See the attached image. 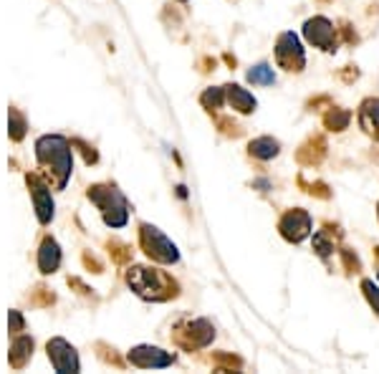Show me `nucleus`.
I'll use <instances>...</instances> for the list:
<instances>
[{
	"mask_svg": "<svg viewBox=\"0 0 379 374\" xmlns=\"http://www.w3.org/2000/svg\"><path fill=\"white\" fill-rule=\"evenodd\" d=\"M36 159H38V165L44 167L46 180H51V185H53L56 190H63L71 178V170H74V152H71L69 140L61 137V134L38 137Z\"/></svg>",
	"mask_w": 379,
	"mask_h": 374,
	"instance_id": "f257e3e1",
	"label": "nucleus"
},
{
	"mask_svg": "<svg viewBox=\"0 0 379 374\" xmlns=\"http://www.w3.org/2000/svg\"><path fill=\"white\" fill-rule=\"evenodd\" d=\"M126 283L137 296L147 298V301H167V298L177 296V281L159 268L132 266L126 271Z\"/></svg>",
	"mask_w": 379,
	"mask_h": 374,
	"instance_id": "f03ea898",
	"label": "nucleus"
},
{
	"mask_svg": "<svg viewBox=\"0 0 379 374\" xmlns=\"http://www.w3.org/2000/svg\"><path fill=\"white\" fill-rule=\"evenodd\" d=\"M248 152L255 159H273L278 152H281V145H278L273 137H258L248 145Z\"/></svg>",
	"mask_w": 379,
	"mask_h": 374,
	"instance_id": "dca6fc26",
	"label": "nucleus"
},
{
	"mask_svg": "<svg viewBox=\"0 0 379 374\" xmlns=\"http://www.w3.org/2000/svg\"><path fill=\"white\" fill-rule=\"evenodd\" d=\"M361 288H364L366 301L374 306V311L379 314V288L374 286V281H361Z\"/></svg>",
	"mask_w": 379,
	"mask_h": 374,
	"instance_id": "4be33fe9",
	"label": "nucleus"
},
{
	"mask_svg": "<svg viewBox=\"0 0 379 374\" xmlns=\"http://www.w3.org/2000/svg\"><path fill=\"white\" fill-rule=\"evenodd\" d=\"M248 81L258 84V86H271V84H276V74L268 64H258L248 71Z\"/></svg>",
	"mask_w": 379,
	"mask_h": 374,
	"instance_id": "a211bd4d",
	"label": "nucleus"
},
{
	"mask_svg": "<svg viewBox=\"0 0 379 374\" xmlns=\"http://www.w3.org/2000/svg\"><path fill=\"white\" fill-rule=\"evenodd\" d=\"M31 354H33V339L28 334H18L11 344V356H8V361H11L13 369H20L25 367V361L31 359Z\"/></svg>",
	"mask_w": 379,
	"mask_h": 374,
	"instance_id": "4468645a",
	"label": "nucleus"
},
{
	"mask_svg": "<svg viewBox=\"0 0 379 374\" xmlns=\"http://www.w3.org/2000/svg\"><path fill=\"white\" fill-rule=\"evenodd\" d=\"M359 124L366 134L379 140V99H366L359 109Z\"/></svg>",
	"mask_w": 379,
	"mask_h": 374,
	"instance_id": "2eb2a0df",
	"label": "nucleus"
},
{
	"mask_svg": "<svg viewBox=\"0 0 379 374\" xmlns=\"http://www.w3.org/2000/svg\"><path fill=\"white\" fill-rule=\"evenodd\" d=\"M8 326H11L13 334H20V331L25 329V321L23 316H20V311H11V314H8Z\"/></svg>",
	"mask_w": 379,
	"mask_h": 374,
	"instance_id": "5701e85b",
	"label": "nucleus"
},
{
	"mask_svg": "<svg viewBox=\"0 0 379 374\" xmlns=\"http://www.w3.org/2000/svg\"><path fill=\"white\" fill-rule=\"evenodd\" d=\"M276 61L281 69L286 71H303L306 66V53H303V46L298 41L296 33H281L276 41Z\"/></svg>",
	"mask_w": 379,
	"mask_h": 374,
	"instance_id": "423d86ee",
	"label": "nucleus"
},
{
	"mask_svg": "<svg viewBox=\"0 0 379 374\" xmlns=\"http://www.w3.org/2000/svg\"><path fill=\"white\" fill-rule=\"evenodd\" d=\"M88 200L101 210L109 228H124L129 222V205L117 185H94L88 187Z\"/></svg>",
	"mask_w": 379,
	"mask_h": 374,
	"instance_id": "7ed1b4c3",
	"label": "nucleus"
},
{
	"mask_svg": "<svg viewBox=\"0 0 379 374\" xmlns=\"http://www.w3.org/2000/svg\"><path fill=\"white\" fill-rule=\"evenodd\" d=\"M349 121H352V114H349L347 109H331V112L324 116V124H326V129H334V132L347 129Z\"/></svg>",
	"mask_w": 379,
	"mask_h": 374,
	"instance_id": "6ab92c4d",
	"label": "nucleus"
},
{
	"mask_svg": "<svg viewBox=\"0 0 379 374\" xmlns=\"http://www.w3.org/2000/svg\"><path fill=\"white\" fill-rule=\"evenodd\" d=\"M303 36H306V41L311 46L321 48V51H334L336 48V28L324 15H316V18L306 20L303 23Z\"/></svg>",
	"mask_w": 379,
	"mask_h": 374,
	"instance_id": "0eeeda50",
	"label": "nucleus"
},
{
	"mask_svg": "<svg viewBox=\"0 0 379 374\" xmlns=\"http://www.w3.org/2000/svg\"><path fill=\"white\" fill-rule=\"evenodd\" d=\"M139 241H142L145 253L157 260V263H167V266H170V263L180 260V251H177L175 243L159 228L149 225V222H142V225H139Z\"/></svg>",
	"mask_w": 379,
	"mask_h": 374,
	"instance_id": "20e7f679",
	"label": "nucleus"
},
{
	"mask_svg": "<svg viewBox=\"0 0 379 374\" xmlns=\"http://www.w3.org/2000/svg\"><path fill=\"white\" fill-rule=\"evenodd\" d=\"M126 359H129V364H134L139 369H164L175 361V354H170V352H164L159 347H147L145 344V347H134Z\"/></svg>",
	"mask_w": 379,
	"mask_h": 374,
	"instance_id": "9b49d317",
	"label": "nucleus"
},
{
	"mask_svg": "<svg viewBox=\"0 0 379 374\" xmlns=\"http://www.w3.org/2000/svg\"><path fill=\"white\" fill-rule=\"evenodd\" d=\"M215 339V329L208 319H187L175 329V342L182 349H202Z\"/></svg>",
	"mask_w": 379,
	"mask_h": 374,
	"instance_id": "39448f33",
	"label": "nucleus"
},
{
	"mask_svg": "<svg viewBox=\"0 0 379 374\" xmlns=\"http://www.w3.org/2000/svg\"><path fill=\"white\" fill-rule=\"evenodd\" d=\"M377 208H379V205H377ZM377 215H379V210H377Z\"/></svg>",
	"mask_w": 379,
	"mask_h": 374,
	"instance_id": "a878e982",
	"label": "nucleus"
},
{
	"mask_svg": "<svg viewBox=\"0 0 379 374\" xmlns=\"http://www.w3.org/2000/svg\"><path fill=\"white\" fill-rule=\"evenodd\" d=\"M202 107L208 109V112H215V109H220L222 104H225V86L222 89H218V86H213V89H205V94L200 96Z\"/></svg>",
	"mask_w": 379,
	"mask_h": 374,
	"instance_id": "aec40b11",
	"label": "nucleus"
},
{
	"mask_svg": "<svg viewBox=\"0 0 379 374\" xmlns=\"http://www.w3.org/2000/svg\"><path fill=\"white\" fill-rule=\"evenodd\" d=\"M46 349H48V359H51V364H53V369H56L58 374H74V372H79V369H81L76 349L71 347L66 339H61V336L51 339Z\"/></svg>",
	"mask_w": 379,
	"mask_h": 374,
	"instance_id": "6e6552de",
	"label": "nucleus"
},
{
	"mask_svg": "<svg viewBox=\"0 0 379 374\" xmlns=\"http://www.w3.org/2000/svg\"><path fill=\"white\" fill-rule=\"evenodd\" d=\"M278 230H281V235H284L288 243H301L303 238H309L311 233V215L301 208L288 210V213L281 218Z\"/></svg>",
	"mask_w": 379,
	"mask_h": 374,
	"instance_id": "9d476101",
	"label": "nucleus"
},
{
	"mask_svg": "<svg viewBox=\"0 0 379 374\" xmlns=\"http://www.w3.org/2000/svg\"><path fill=\"white\" fill-rule=\"evenodd\" d=\"M225 102L230 104L235 112H240V114H253L255 107H258L255 96L248 89H243V86H238V84H227L225 86Z\"/></svg>",
	"mask_w": 379,
	"mask_h": 374,
	"instance_id": "ddd939ff",
	"label": "nucleus"
},
{
	"mask_svg": "<svg viewBox=\"0 0 379 374\" xmlns=\"http://www.w3.org/2000/svg\"><path fill=\"white\" fill-rule=\"evenodd\" d=\"M58 266H61V248L53 238H44L38 248V271L48 276V273H56Z\"/></svg>",
	"mask_w": 379,
	"mask_h": 374,
	"instance_id": "f8f14e48",
	"label": "nucleus"
},
{
	"mask_svg": "<svg viewBox=\"0 0 379 374\" xmlns=\"http://www.w3.org/2000/svg\"><path fill=\"white\" fill-rule=\"evenodd\" d=\"M25 129H28L25 116L20 114L18 109H11V112H8V134H11V140L20 142L25 137Z\"/></svg>",
	"mask_w": 379,
	"mask_h": 374,
	"instance_id": "f3484780",
	"label": "nucleus"
},
{
	"mask_svg": "<svg viewBox=\"0 0 379 374\" xmlns=\"http://www.w3.org/2000/svg\"><path fill=\"white\" fill-rule=\"evenodd\" d=\"M341 255H344V260H347V266L352 271H359V260H357V255H352V251H341Z\"/></svg>",
	"mask_w": 379,
	"mask_h": 374,
	"instance_id": "b1692460",
	"label": "nucleus"
},
{
	"mask_svg": "<svg viewBox=\"0 0 379 374\" xmlns=\"http://www.w3.org/2000/svg\"><path fill=\"white\" fill-rule=\"evenodd\" d=\"M180 3H187V0H180Z\"/></svg>",
	"mask_w": 379,
	"mask_h": 374,
	"instance_id": "393cba45",
	"label": "nucleus"
},
{
	"mask_svg": "<svg viewBox=\"0 0 379 374\" xmlns=\"http://www.w3.org/2000/svg\"><path fill=\"white\" fill-rule=\"evenodd\" d=\"M314 251L319 255H328L334 251V238H331L326 230H319V233L314 235Z\"/></svg>",
	"mask_w": 379,
	"mask_h": 374,
	"instance_id": "412c9836",
	"label": "nucleus"
},
{
	"mask_svg": "<svg viewBox=\"0 0 379 374\" xmlns=\"http://www.w3.org/2000/svg\"><path fill=\"white\" fill-rule=\"evenodd\" d=\"M28 187H31V197H33V205H36V218L41 225H48L53 220V195L48 190V182L41 180L38 175H28Z\"/></svg>",
	"mask_w": 379,
	"mask_h": 374,
	"instance_id": "1a4fd4ad",
	"label": "nucleus"
}]
</instances>
